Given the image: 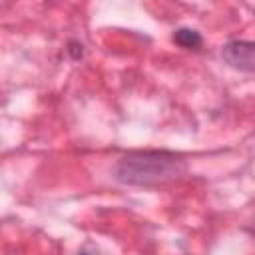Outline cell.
Segmentation results:
<instances>
[{
	"mask_svg": "<svg viewBox=\"0 0 255 255\" xmlns=\"http://www.w3.org/2000/svg\"><path fill=\"white\" fill-rule=\"evenodd\" d=\"M187 163L181 155L171 151H133L122 157L114 169L120 183L153 187L179 179L185 175Z\"/></svg>",
	"mask_w": 255,
	"mask_h": 255,
	"instance_id": "cell-1",
	"label": "cell"
},
{
	"mask_svg": "<svg viewBox=\"0 0 255 255\" xmlns=\"http://www.w3.org/2000/svg\"><path fill=\"white\" fill-rule=\"evenodd\" d=\"M221 56L223 60L239 70V72H247L251 74L255 70V44L249 40H231L221 48Z\"/></svg>",
	"mask_w": 255,
	"mask_h": 255,
	"instance_id": "cell-2",
	"label": "cell"
},
{
	"mask_svg": "<svg viewBox=\"0 0 255 255\" xmlns=\"http://www.w3.org/2000/svg\"><path fill=\"white\" fill-rule=\"evenodd\" d=\"M173 42L185 50H199L203 46V38L193 28H177L173 34Z\"/></svg>",
	"mask_w": 255,
	"mask_h": 255,
	"instance_id": "cell-3",
	"label": "cell"
}]
</instances>
